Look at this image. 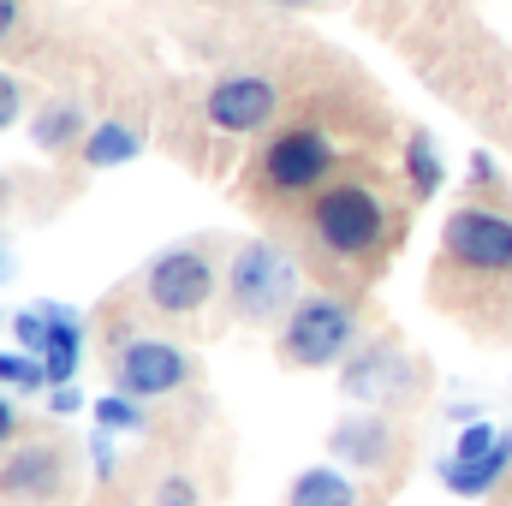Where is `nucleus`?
<instances>
[{
  "label": "nucleus",
  "mask_w": 512,
  "mask_h": 506,
  "mask_svg": "<svg viewBox=\"0 0 512 506\" xmlns=\"http://www.w3.org/2000/svg\"><path fill=\"white\" fill-rule=\"evenodd\" d=\"M352 340H358V316L340 298H298L292 316H286V328H280V352L298 370H334V364H346L358 352Z\"/></svg>",
  "instance_id": "1"
},
{
  "label": "nucleus",
  "mask_w": 512,
  "mask_h": 506,
  "mask_svg": "<svg viewBox=\"0 0 512 506\" xmlns=\"http://www.w3.org/2000/svg\"><path fill=\"white\" fill-rule=\"evenodd\" d=\"M316 221V239L328 245L334 256H364L382 245L387 233V215H382V197L370 185H328L310 209Z\"/></svg>",
  "instance_id": "2"
},
{
  "label": "nucleus",
  "mask_w": 512,
  "mask_h": 506,
  "mask_svg": "<svg viewBox=\"0 0 512 506\" xmlns=\"http://www.w3.org/2000/svg\"><path fill=\"white\" fill-rule=\"evenodd\" d=\"M441 251L471 274H512V215L453 209L447 227H441Z\"/></svg>",
  "instance_id": "3"
},
{
  "label": "nucleus",
  "mask_w": 512,
  "mask_h": 506,
  "mask_svg": "<svg viewBox=\"0 0 512 506\" xmlns=\"http://www.w3.org/2000/svg\"><path fill=\"white\" fill-rule=\"evenodd\" d=\"M143 286H149V304L161 316H197L215 298V268H209V256H197V251H161L149 262Z\"/></svg>",
  "instance_id": "4"
},
{
  "label": "nucleus",
  "mask_w": 512,
  "mask_h": 506,
  "mask_svg": "<svg viewBox=\"0 0 512 506\" xmlns=\"http://www.w3.org/2000/svg\"><path fill=\"white\" fill-rule=\"evenodd\" d=\"M233 304H239V316H251V322H268V316H280L286 310V298H292V268H286V256L274 251V245H245V251L233 256Z\"/></svg>",
  "instance_id": "5"
},
{
  "label": "nucleus",
  "mask_w": 512,
  "mask_h": 506,
  "mask_svg": "<svg viewBox=\"0 0 512 506\" xmlns=\"http://www.w3.org/2000/svg\"><path fill=\"white\" fill-rule=\"evenodd\" d=\"M328 167H334V143L316 126L280 131V137L268 143V155H262V179H268L274 191H316V185L328 179Z\"/></svg>",
  "instance_id": "6"
},
{
  "label": "nucleus",
  "mask_w": 512,
  "mask_h": 506,
  "mask_svg": "<svg viewBox=\"0 0 512 506\" xmlns=\"http://www.w3.org/2000/svg\"><path fill=\"white\" fill-rule=\"evenodd\" d=\"M185 376H191V364H185V352L173 340L137 334L120 352V393H131V399H161V393L185 387Z\"/></svg>",
  "instance_id": "7"
},
{
  "label": "nucleus",
  "mask_w": 512,
  "mask_h": 506,
  "mask_svg": "<svg viewBox=\"0 0 512 506\" xmlns=\"http://www.w3.org/2000/svg\"><path fill=\"white\" fill-rule=\"evenodd\" d=\"M274 108H280V96H274V84L268 78H256V72H239V78H221L215 90H209V102H203V114H209V126L215 131H262L274 120Z\"/></svg>",
  "instance_id": "8"
},
{
  "label": "nucleus",
  "mask_w": 512,
  "mask_h": 506,
  "mask_svg": "<svg viewBox=\"0 0 512 506\" xmlns=\"http://www.w3.org/2000/svg\"><path fill=\"white\" fill-rule=\"evenodd\" d=\"M507 471H512V429L495 447H483V453H447V459H441V483H447L453 495H465V501H483Z\"/></svg>",
  "instance_id": "9"
},
{
  "label": "nucleus",
  "mask_w": 512,
  "mask_h": 506,
  "mask_svg": "<svg viewBox=\"0 0 512 506\" xmlns=\"http://www.w3.org/2000/svg\"><path fill=\"white\" fill-rule=\"evenodd\" d=\"M60 489V453L54 447H18L0 465V495L6 501H48Z\"/></svg>",
  "instance_id": "10"
},
{
  "label": "nucleus",
  "mask_w": 512,
  "mask_h": 506,
  "mask_svg": "<svg viewBox=\"0 0 512 506\" xmlns=\"http://www.w3.org/2000/svg\"><path fill=\"white\" fill-rule=\"evenodd\" d=\"M42 310H48V322H54L42 364H48V381H54V387H66V381L78 376V358H84V322H78L66 304H42Z\"/></svg>",
  "instance_id": "11"
},
{
  "label": "nucleus",
  "mask_w": 512,
  "mask_h": 506,
  "mask_svg": "<svg viewBox=\"0 0 512 506\" xmlns=\"http://www.w3.org/2000/svg\"><path fill=\"white\" fill-rule=\"evenodd\" d=\"M393 376H399V352L393 346H364L346 364V393L352 399H382V393H393Z\"/></svg>",
  "instance_id": "12"
},
{
  "label": "nucleus",
  "mask_w": 512,
  "mask_h": 506,
  "mask_svg": "<svg viewBox=\"0 0 512 506\" xmlns=\"http://www.w3.org/2000/svg\"><path fill=\"white\" fill-rule=\"evenodd\" d=\"M334 453L352 459V465H387L393 435H387V423H376V417H358V423H340L334 429Z\"/></svg>",
  "instance_id": "13"
},
{
  "label": "nucleus",
  "mask_w": 512,
  "mask_h": 506,
  "mask_svg": "<svg viewBox=\"0 0 512 506\" xmlns=\"http://www.w3.org/2000/svg\"><path fill=\"white\" fill-rule=\"evenodd\" d=\"M286 506H358V489H352V477H340V471L316 465V471L292 477V489H286Z\"/></svg>",
  "instance_id": "14"
},
{
  "label": "nucleus",
  "mask_w": 512,
  "mask_h": 506,
  "mask_svg": "<svg viewBox=\"0 0 512 506\" xmlns=\"http://www.w3.org/2000/svg\"><path fill=\"white\" fill-rule=\"evenodd\" d=\"M137 155H143V137H137V126H120V120H108V126H96L90 137H84V161H90L96 173L126 167V161H137Z\"/></svg>",
  "instance_id": "15"
},
{
  "label": "nucleus",
  "mask_w": 512,
  "mask_h": 506,
  "mask_svg": "<svg viewBox=\"0 0 512 506\" xmlns=\"http://www.w3.org/2000/svg\"><path fill=\"white\" fill-rule=\"evenodd\" d=\"M405 173H411V191H417V197H435V191H441L447 167H441L429 131H411V137H405Z\"/></svg>",
  "instance_id": "16"
},
{
  "label": "nucleus",
  "mask_w": 512,
  "mask_h": 506,
  "mask_svg": "<svg viewBox=\"0 0 512 506\" xmlns=\"http://www.w3.org/2000/svg\"><path fill=\"white\" fill-rule=\"evenodd\" d=\"M78 131H84V114H78L72 102H48V108L30 120V137H36V149H66Z\"/></svg>",
  "instance_id": "17"
},
{
  "label": "nucleus",
  "mask_w": 512,
  "mask_h": 506,
  "mask_svg": "<svg viewBox=\"0 0 512 506\" xmlns=\"http://www.w3.org/2000/svg\"><path fill=\"white\" fill-rule=\"evenodd\" d=\"M0 381L18 387V393H42V387H54V381H48V364H42L36 352H0Z\"/></svg>",
  "instance_id": "18"
},
{
  "label": "nucleus",
  "mask_w": 512,
  "mask_h": 506,
  "mask_svg": "<svg viewBox=\"0 0 512 506\" xmlns=\"http://www.w3.org/2000/svg\"><path fill=\"white\" fill-rule=\"evenodd\" d=\"M48 334H54V322H48V310H18L12 316V340H18V352H48Z\"/></svg>",
  "instance_id": "19"
},
{
  "label": "nucleus",
  "mask_w": 512,
  "mask_h": 506,
  "mask_svg": "<svg viewBox=\"0 0 512 506\" xmlns=\"http://www.w3.org/2000/svg\"><path fill=\"white\" fill-rule=\"evenodd\" d=\"M90 411H96V423H102V429H143V411H137V399H131V393H108V399H96Z\"/></svg>",
  "instance_id": "20"
},
{
  "label": "nucleus",
  "mask_w": 512,
  "mask_h": 506,
  "mask_svg": "<svg viewBox=\"0 0 512 506\" xmlns=\"http://www.w3.org/2000/svg\"><path fill=\"white\" fill-rule=\"evenodd\" d=\"M155 506H197V483H191V477H167V483L155 489Z\"/></svg>",
  "instance_id": "21"
},
{
  "label": "nucleus",
  "mask_w": 512,
  "mask_h": 506,
  "mask_svg": "<svg viewBox=\"0 0 512 506\" xmlns=\"http://www.w3.org/2000/svg\"><path fill=\"white\" fill-rule=\"evenodd\" d=\"M18 108H24V90H18V78H12V72H0V131L18 126Z\"/></svg>",
  "instance_id": "22"
},
{
  "label": "nucleus",
  "mask_w": 512,
  "mask_h": 506,
  "mask_svg": "<svg viewBox=\"0 0 512 506\" xmlns=\"http://www.w3.org/2000/svg\"><path fill=\"white\" fill-rule=\"evenodd\" d=\"M48 411H60V417H72V411H84V399H78V387L66 381V387H54L48 393Z\"/></svg>",
  "instance_id": "23"
},
{
  "label": "nucleus",
  "mask_w": 512,
  "mask_h": 506,
  "mask_svg": "<svg viewBox=\"0 0 512 506\" xmlns=\"http://www.w3.org/2000/svg\"><path fill=\"white\" fill-rule=\"evenodd\" d=\"M12 435H18V411H12V405H6V399H0V447H6V441H12Z\"/></svg>",
  "instance_id": "24"
},
{
  "label": "nucleus",
  "mask_w": 512,
  "mask_h": 506,
  "mask_svg": "<svg viewBox=\"0 0 512 506\" xmlns=\"http://www.w3.org/2000/svg\"><path fill=\"white\" fill-rule=\"evenodd\" d=\"M12 24H18V0H0V42L12 36Z\"/></svg>",
  "instance_id": "25"
},
{
  "label": "nucleus",
  "mask_w": 512,
  "mask_h": 506,
  "mask_svg": "<svg viewBox=\"0 0 512 506\" xmlns=\"http://www.w3.org/2000/svg\"><path fill=\"white\" fill-rule=\"evenodd\" d=\"M0 280H6V251H0Z\"/></svg>",
  "instance_id": "26"
},
{
  "label": "nucleus",
  "mask_w": 512,
  "mask_h": 506,
  "mask_svg": "<svg viewBox=\"0 0 512 506\" xmlns=\"http://www.w3.org/2000/svg\"><path fill=\"white\" fill-rule=\"evenodd\" d=\"M286 6H310V0H286Z\"/></svg>",
  "instance_id": "27"
}]
</instances>
